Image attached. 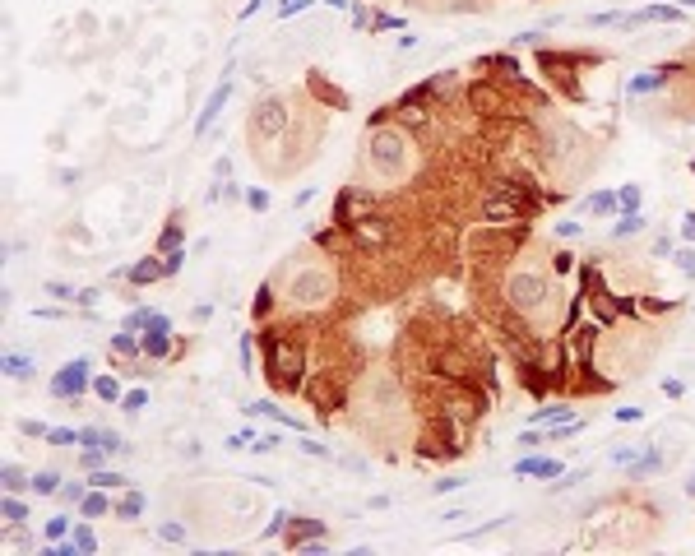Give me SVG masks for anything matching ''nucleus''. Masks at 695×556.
<instances>
[{
  "label": "nucleus",
  "instance_id": "nucleus-1",
  "mask_svg": "<svg viewBox=\"0 0 695 556\" xmlns=\"http://www.w3.org/2000/svg\"><path fill=\"white\" fill-rule=\"evenodd\" d=\"M371 167H376V176H385V181H399L403 172H408V163H413V144L399 135V130H376L371 135Z\"/></svg>",
  "mask_w": 695,
  "mask_h": 556
},
{
  "label": "nucleus",
  "instance_id": "nucleus-2",
  "mask_svg": "<svg viewBox=\"0 0 695 556\" xmlns=\"http://www.w3.org/2000/svg\"><path fill=\"white\" fill-rule=\"evenodd\" d=\"M246 130H250L255 144H274V139L288 130V102H283V98H264V102H255V107H250Z\"/></svg>",
  "mask_w": 695,
  "mask_h": 556
},
{
  "label": "nucleus",
  "instance_id": "nucleus-3",
  "mask_svg": "<svg viewBox=\"0 0 695 556\" xmlns=\"http://www.w3.org/2000/svg\"><path fill=\"white\" fill-rule=\"evenodd\" d=\"M288 297L297 306H324L334 297V274L329 269H302V274L288 283Z\"/></svg>",
  "mask_w": 695,
  "mask_h": 556
},
{
  "label": "nucleus",
  "instance_id": "nucleus-4",
  "mask_svg": "<svg viewBox=\"0 0 695 556\" xmlns=\"http://www.w3.org/2000/svg\"><path fill=\"white\" fill-rule=\"evenodd\" d=\"M506 297H510V306H515V311H538L542 302H547V278L519 269V274H510Z\"/></svg>",
  "mask_w": 695,
  "mask_h": 556
},
{
  "label": "nucleus",
  "instance_id": "nucleus-5",
  "mask_svg": "<svg viewBox=\"0 0 695 556\" xmlns=\"http://www.w3.org/2000/svg\"><path fill=\"white\" fill-rule=\"evenodd\" d=\"M84 389H89V357H75V362H65L51 376V394L56 399H79Z\"/></svg>",
  "mask_w": 695,
  "mask_h": 556
},
{
  "label": "nucleus",
  "instance_id": "nucleus-6",
  "mask_svg": "<svg viewBox=\"0 0 695 556\" xmlns=\"http://www.w3.org/2000/svg\"><path fill=\"white\" fill-rule=\"evenodd\" d=\"M269 353H274V385L278 389L302 385V353H297V348H283V343H269Z\"/></svg>",
  "mask_w": 695,
  "mask_h": 556
},
{
  "label": "nucleus",
  "instance_id": "nucleus-7",
  "mask_svg": "<svg viewBox=\"0 0 695 556\" xmlns=\"http://www.w3.org/2000/svg\"><path fill=\"white\" fill-rule=\"evenodd\" d=\"M228 98H232V65L223 70V79H218V89L209 93V102H204V111L195 116V139H204V130L214 125V116H218L223 107H228Z\"/></svg>",
  "mask_w": 695,
  "mask_h": 556
},
{
  "label": "nucleus",
  "instance_id": "nucleus-8",
  "mask_svg": "<svg viewBox=\"0 0 695 556\" xmlns=\"http://www.w3.org/2000/svg\"><path fill=\"white\" fill-rule=\"evenodd\" d=\"M515 473H519V478H542V482H547V478H561L566 468H561L556 459H542V454H528V459H519V463H515Z\"/></svg>",
  "mask_w": 695,
  "mask_h": 556
},
{
  "label": "nucleus",
  "instance_id": "nucleus-9",
  "mask_svg": "<svg viewBox=\"0 0 695 556\" xmlns=\"http://www.w3.org/2000/svg\"><path fill=\"white\" fill-rule=\"evenodd\" d=\"M125 329H139V334H149V329H172V320L163 315V311H149V306H135L130 315H125Z\"/></svg>",
  "mask_w": 695,
  "mask_h": 556
},
{
  "label": "nucleus",
  "instance_id": "nucleus-10",
  "mask_svg": "<svg viewBox=\"0 0 695 556\" xmlns=\"http://www.w3.org/2000/svg\"><path fill=\"white\" fill-rule=\"evenodd\" d=\"M144 339V357L149 362H163V357L172 353V329H149V334H139Z\"/></svg>",
  "mask_w": 695,
  "mask_h": 556
},
{
  "label": "nucleus",
  "instance_id": "nucleus-11",
  "mask_svg": "<svg viewBox=\"0 0 695 556\" xmlns=\"http://www.w3.org/2000/svg\"><path fill=\"white\" fill-rule=\"evenodd\" d=\"M144 506H149V501H144V492H135V487H130V492H121V501L111 506V515L130 524V519H139V515H144Z\"/></svg>",
  "mask_w": 695,
  "mask_h": 556
},
{
  "label": "nucleus",
  "instance_id": "nucleus-12",
  "mask_svg": "<svg viewBox=\"0 0 695 556\" xmlns=\"http://www.w3.org/2000/svg\"><path fill=\"white\" fill-rule=\"evenodd\" d=\"M125 278H130L135 288H149V283H158V278H163V260H139V264H130V269H125Z\"/></svg>",
  "mask_w": 695,
  "mask_h": 556
},
{
  "label": "nucleus",
  "instance_id": "nucleus-13",
  "mask_svg": "<svg viewBox=\"0 0 695 556\" xmlns=\"http://www.w3.org/2000/svg\"><path fill=\"white\" fill-rule=\"evenodd\" d=\"M111 506H116V501H107L102 487H89V496H84V506H79V510H84V519H98V515H111Z\"/></svg>",
  "mask_w": 695,
  "mask_h": 556
},
{
  "label": "nucleus",
  "instance_id": "nucleus-14",
  "mask_svg": "<svg viewBox=\"0 0 695 556\" xmlns=\"http://www.w3.org/2000/svg\"><path fill=\"white\" fill-rule=\"evenodd\" d=\"M111 353L116 357H139L144 353V339H139L135 329H121V334H111Z\"/></svg>",
  "mask_w": 695,
  "mask_h": 556
},
{
  "label": "nucleus",
  "instance_id": "nucleus-15",
  "mask_svg": "<svg viewBox=\"0 0 695 556\" xmlns=\"http://www.w3.org/2000/svg\"><path fill=\"white\" fill-rule=\"evenodd\" d=\"M5 376H10V380H33V376H37V367H33V357L5 353Z\"/></svg>",
  "mask_w": 695,
  "mask_h": 556
},
{
  "label": "nucleus",
  "instance_id": "nucleus-16",
  "mask_svg": "<svg viewBox=\"0 0 695 556\" xmlns=\"http://www.w3.org/2000/svg\"><path fill=\"white\" fill-rule=\"evenodd\" d=\"M0 515H5V524H28V506H24V501H19V496L15 492H5V501H0Z\"/></svg>",
  "mask_w": 695,
  "mask_h": 556
},
{
  "label": "nucleus",
  "instance_id": "nucleus-17",
  "mask_svg": "<svg viewBox=\"0 0 695 556\" xmlns=\"http://www.w3.org/2000/svg\"><path fill=\"white\" fill-rule=\"evenodd\" d=\"M524 214H528V204L515 200V195H510V200H492V204H487V218H524Z\"/></svg>",
  "mask_w": 695,
  "mask_h": 556
},
{
  "label": "nucleus",
  "instance_id": "nucleus-18",
  "mask_svg": "<svg viewBox=\"0 0 695 556\" xmlns=\"http://www.w3.org/2000/svg\"><path fill=\"white\" fill-rule=\"evenodd\" d=\"M575 408H566V403H552V408H538L533 413V427H556V422H571Z\"/></svg>",
  "mask_w": 695,
  "mask_h": 556
},
{
  "label": "nucleus",
  "instance_id": "nucleus-19",
  "mask_svg": "<svg viewBox=\"0 0 695 556\" xmlns=\"http://www.w3.org/2000/svg\"><path fill=\"white\" fill-rule=\"evenodd\" d=\"M89 487L111 492V487H130V482H125V473H116V468H93V473H89Z\"/></svg>",
  "mask_w": 695,
  "mask_h": 556
},
{
  "label": "nucleus",
  "instance_id": "nucleus-20",
  "mask_svg": "<svg viewBox=\"0 0 695 556\" xmlns=\"http://www.w3.org/2000/svg\"><path fill=\"white\" fill-rule=\"evenodd\" d=\"M635 232H645V214H640V209H635V214H621L617 223H612V237H617V241L621 237H635Z\"/></svg>",
  "mask_w": 695,
  "mask_h": 556
},
{
  "label": "nucleus",
  "instance_id": "nucleus-21",
  "mask_svg": "<svg viewBox=\"0 0 695 556\" xmlns=\"http://www.w3.org/2000/svg\"><path fill=\"white\" fill-rule=\"evenodd\" d=\"M626 468H631V478H649V473H658V468H663V459H658V450H649L645 459H631Z\"/></svg>",
  "mask_w": 695,
  "mask_h": 556
},
{
  "label": "nucleus",
  "instance_id": "nucleus-22",
  "mask_svg": "<svg viewBox=\"0 0 695 556\" xmlns=\"http://www.w3.org/2000/svg\"><path fill=\"white\" fill-rule=\"evenodd\" d=\"M56 492H61V473H51V468L33 473V496H56Z\"/></svg>",
  "mask_w": 695,
  "mask_h": 556
},
{
  "label": "nucleus",
  "instance_id": "nucleus-23",
  "mask_svg": "<svg viewBox=\"0 0 695 556\" xmlns=\"http://www.w3.org/2000/svg\"><path fill=\"white\" fill-rule=\"evenodd\" d=\"M0 482H5V492H24V487H28V473H24V468H19V463H5V473H0Z\"/></svg>",
  "mask_w": 695,
  "mask_h": 556
},
{
  "label": "nucleus",
  "instance_id": "nucleus-24",
  "mask_svg": "<svg viewBox=\"0 0 695 556\" xmlns=\"http://www.w3.org/2000/svg\"><path fill=\"white\" fill-rule=\"evenodd\" d=\"M158 250H163V255H167V250H181V223H176V218L158 232Z\"/></svg>",
  "mask_w": 695,
  "mask_h": 556
},
{
  "label": "nucleus",
  "instance_id": "nucleus-25",
  "mask_svg": "<svg viewBox=\"0 0 695 556\" xmlns=\"http://www.w3.org/2000/svg\"><path fill=\"white\" fill-rule=\"evenodd\" d=\"M621 204H617V195L612 190H598V195H589V214H617Z\"/></svg>",
  "mask_w": 695,
  "mask_h": 556
},
{
  "label": "nucleus",
  "instance_id": "nucleus-26",
  "mask_svg": "<svg viewBox=\"0 0 695 556\" xmlns=\"http://www.w3.org/2000/svg\"><path fill=\"white\" fill-rule=\"evenodd\" d=\"M93 394H98V399H111V403H121V399H125L121 385H116L111 376H98V380H93Z\"/></svg>",
  "mask_w": 695,
  "mask_h": 556
},
{
  "label": "nucleus",
  "instance_id": "nucleus-27",
  "mask_svg": "<svg viewBox=\"0 0 695 556\" xmlns=\"http://www.w3.org/2000/svg\"><path fill=\"white\" fill-rule=\"evenodd\" d=\"M315 533H324V524H315V519H302V524H297V533H288V547H302V542L315 538Z\"/></svg>",
  "mask_w": 695,
  "mask_h": 556
},
{
  "label": "nucleus",
  "instance_id": "nucleus-28",
  "mask_svg": "<svg viewBox=\"0 0 695 556\" xmlns=\"http://www.w3.org/2000/svg\"><path fill=\"white\" fill-rule=\"evenodd\" d=\"M70 528H75V524H70L65 515H56V519H46L42 533H46V542H61V538H70Z\"/></svg>",
  "mask_w": 695,
  "mask_h": 556
},
{
  "label": "nucleus",
  "instance_id": "nucleus-29",
  "mask_svg": "<svg viewBox=\"0 0 695 556\" xmlns=\"http://www.w3.org/2000/svg\"><path fill=\"white\" fill-rule=\"evenodd\" d=\"M70 538L79 542V552H98V538H93L89 524H75V528H70Z\"/></svg>",
  "mask_w": 695,
  "mask_h": 556
},
{
  "label": "nucleus",
  "instance_id": "nucleus-30",
  "mask_svg": "<svg viewBox=\"0 0 695 556\" xmlns=\"http://www.w3.org/2000/svg\"><path fill=\"white\" fill-rule=\"evenodd\" d=\"M185 269V250H167L163 255V278H176Z\"/></svg>",
  "mask_w": 695,
  "mask_h": 556
},
{
  "label": "nucleus",
  "instance_id": "nucleus-31",
  "mask_svg": "<svg viewBox=\"0 0 695 556\" xmlns=\"http://www.w3.org/2000/svg\"><path fill=\"white\" fill-rule=\"evenodd\" d=\"M617 204H621V214H635V209H640V185H621Z\"/></svg>",
  "mask_w": 695,
  "mask_h": 556
},
{
  "label": "nucleus",
  "instance_id": "nucleus-32",
  "mask_svg": "<svg viewBox=\"0 0 695 556\" xmlns=\"http://www.w3.org/2000/svg\"><path fill=\"white\" fill-rule=\"evenodd\" d=\"M121 408L125 413H144V408H149V389H130V394L121 399Z\"/></svg>",
  "mask_w": 695,
  "mask_h": 556
},
{
  "label": "nucleus",
  "instance_id": "nucleus-33",
  "mask_svg": "<svg viewBox=\"0 0 695 556\" xmlns=\"http://www.w3.org/2000/svg\"><path fill=\"white\" fill-rule=\"evenodd\" d=\"M46 441H51V445H79V432H75V427H51Z\"/></svg>",
  "mask_w": 695,
  "mask_h": 556
},
{
  "label": "nucleus",
  "instance_id": "nucleus-34",
  "mask_svg": "<svg viewBox=\"0 0 695 556\" xmlns=\"http://www.w3.org/2000/svg\"><path fill=\"white\" fill-rule=\"evenodd\" d=\"M158 538H163V542H176V547H181V542H185V528H181V524H172V519H163V524H158Z\"/></svg>",
  "mask_w": 695,
  "mask_h": 556
},
{
  "label": "nucleus",
  "instance_id": "nucleus-35",
  "mask_svg": "<svg viewBox=\"0 0 695 556\" xmlns=\"http://www.w3.org/2000/svg\"><path fill=\"white\" fill-rule=\"evenodd\" d=\"M65 506H84V496H89V482H65Z\"/></svg>",
  "mask_w": 695,
  "mask_h": 556
},
{
  "label": "nucleus",
  "instance_id": "nucleus-36",
  "mask_svg": "<svg viewBox=\"0 0 695 556\" xmlns=\"http://www.w3.org/2000/svg\"><path fill=\"white\" fill-rule=\"evenodd\" d=\"M672 260H677V269H681L686 278H695V250H691V246H681L677 255H672Z\"/></svg>",
  "mask_w": 695,
  "mask_h": 556
},
{
  "label": "nucleus",
  "instance_id": "nucleus-37",
  "mask_svg": "<svg viewBox=\"0 0 695 556\" xmlns=\"http://www.w3.org/2000/svg\"><path fill=\"white\" fill-rule=\"evenodd\" d=\"M46 297H56V302H75V288H70V283H56V278H51V283H46Z\"/></svg>",
  "mask_w": 695,
  "mask_h": 556
},
{
  "label": "nucleus",
  "instance_id": "nucleus-38",
  "mask_svg": "<svg viewBox=\"0 0 695 556\" xmlns=\"http://www.w3.org/2000/svg\"><path fill=\"white\" fill-rule=\"evenodd\" d=\"M246 204L255 209V214H264V209H269V190H260V185H250V190H246Z\"/></svg>",
  "mask_w": 695,
  "mask_h": 556
},
{
  "label": "nucleus",
  "instance_id": "nucleus-39",
  "mask_svg": "<svg viewBox=\"0 0 695 556\" xmlns=\"http://www.w3.org/2000/svg\"><path fill=\"white\" fill-rule=\"evenodd\" d=\"M589 473L584 468H575V473H561V482H552V492H566V487H575V482H584Z\"/></svg>",
  "mask_w": 695,
  "mask_h": 556
},
{
  "label": "nucleus",
  "instance_id": "nucleus-40",
  "mask_svg": "<svg viewBox=\"0 0 695 556\" xmlns=\"http://www.w3.org/2000/svg\"><path fill=\"white\" fill-rule=\"evenodd\" d=\"M311 0H278V19H288V15H302Z\"/></svg>",
  "mask_w": 695,
  "mask_h": 556
},
{
  "label": "nucleus",
  "instance_id": "nucleus-41",
  "mask_svg": "<svg viewBox=\"0 0 695 556\" xmlns=\"http://www.w3.org/2000/svg\"><path fill=\"white\" fill-rule=\"evenodd\" d=\"M283 524H293V519H288V510H278L274 519H269V528H264V538H278V533H283Z\"/></svg>",
  "mask_w": 695,
  "mask_h": 556
},
{
  "label": "nucleus",
  "instance_id": "nucleus-42",
  "mask_svg": "<svg viewBox=\"0 0 695 556\" xmlns=\"http://www.w3.org/2000/svg\"><path fill=\"white\" fill-rule=\"evenodd\" d=\"M250 362H255V339H250V334H241V367L250 371Z\"/></svg>",
  "mask_w": 695,
  "mask_h": 556
},
{
  "label": "nucleus",
  "instance_id": "nucleus-43",
  "mask_svg": "<svg viewBox=\"0 0 695 556\" xmlns=\"http://www.w3.org/2000/svg\"><path fill=\"white\" fill-rule=\"evenodd\" d=\"M75 302H79V306H89V311H93L98 302H102V293H98V288H84V293H79Z\"/></svg>",
  "mask_w": 695,
  "mask_h": 556
},
{
  "label": "nucleus",
  "instance_id": "nucleus-44",
  "mask_svg": "<svg viewBox=\"0 0 695 556\" xmlns=\"http://www.w3.org/2000/svg\"><path fill=\"white\" fill-rule=\"evenodd\" d=\"M302 450H306L311 459H329V445H320V441H302Z\"/></svg>",
  "mask_w": 695,
  "mask_h": 556
},
{
  "label": "nucleus",
  "instance_id": "nucleus-45",
  "mask_svg": "<svg viewBox=\"0 0 695 556\" xmlns=\"http://www.w3.org/2000/svg\"><path fill=\"white\" fill-rule=\"evenodd\" d=\"M658 84V75H640V79H631V93H649Z\"/></svg>",
  "mask_w": 695,
  "mask_h": 556
},
{
  "label": "nucleus",
  "instance_id": "nucleus-46",
  "mask_svg": "<svg viewBox=\"0 0 695 556\" xmlns=\"http://www.w3.org/2000/svg\"><path fill=\"white\" fill-rule=\"evenodd\" d=\"M519 445H524V450H533V445H542V432H538V427H528V432H524V436H519Z\"/></svg>",
  "mask_w": 695,
  "mask_h": 556
},
{
  "label": "nucleus",
  "instance_id": "nucleus-47",
  "mask_svg": "<svg viewBox=\"0 0 695 556\" xmlns=\"http://www.w3.org/2000/svg\"><path fill=\"white\" fill-rule=\"evenodd\" d=\"M46 432H51V427H42V422H28V417H24V436H42V441H46Z\"/></svg>",
  "mask_w": 695,
  "mask_h": 556
},
{
  "label": "nucleus",
  "instance_id": "nucleus-48",
  "mask_svg": "<svg viewBox=\"0 0 695 556\" xmlns=\"http://www.w3.org/2000/svg\"><path fill=\"white\" fill-rule=\"evenodd\" d=\"M459 487H463V478H441V482H436V492H441V496H445V492H459Z\"/></svg>",
  "mask_w": 695,
  "mask_h": 556
},
{
  "label": "nucleus",
  "instance_id": "nucleus-49",
  "mask_svg": "<svg viewBox=\"0 0 695 556\" xmlns=\"http://www.w3.org/2000/svg\"><path fill=\"white\" fill-rule=\"evenodd\" d=\"M681 237H686V241H695V209L681 218Z\"/></svg>",
  "mask_w": 695,
  "mask_h": 556
},
{
  "label": "nucleus",
  "instance_id": "nucleus-50",
  "mask_svg": "<svg viewBox=\"0 0 695 556\" xmlns=\"http://www.w3.org/2000/svg\"><path fill=\"white\" fill-rule=\"evenodd\" d=\"M612 417H617V422H640V417H645V413H640V408H617V413H612Z\"/></svg>",
  "mask_w": 695,
  "mask_h": 556
},
{
  "label": "nucleus",
  "instance_id": "nucleus-51",
  "mask_svg": "<svg viewBox=\"0 0 695 556\" xmlns=\"http://www.w3.org/2000/svg\"><path fill=\"white\" fill-rule=\"evenodd\" d=\"M663 389H667V399H681V394H686V385H681V380H663Z\"/></svg>",
  "mask_w": 695,
  "mask_h": 556
},
{
  "label": "nucleus",
  "instance_id": "nucleus-52",
  "mask_svg": "<svg viewBox=\"0 0 695 556\" xmlns=\"http://www.w3.org/2000/svg\"><path fill=\"white\" fill-rule=\"evenodd\" d=\"M556 237H580V223H556Z\"/></svg>",
  "mask_w": 695,
  "mask_h": 556
},
{
  "label": "nucleus",
  "instance_id": "nucleus-53",
  "mask_svg": "<svg viewBox=\"0 0 695 556\" xmlns=\"http://www.w3.org/2000/svg\"><path fill=\"white\" fill-rule=\"evenodd\" d=\"M654 255H672V237H658V241H654Z\"/></svg>",
  "mask_w": 695,
  "mask_h": 556
},
{
  "label": "nucleus",
  "instance_id": "nucleus-54",
  "mask_svg": "<svg viewBox=\"0 0 695 556\" xmlns=\"http://www.w3.org/2000/svg\"><path fill=\"white\" fill-rule=\"evenodd\" d=\"M631 459H635V450H626V445L612 450V463H631Z\"/></svg>",
  "mask_w": 695,
  "mask_h": 556
},
{
  "label": "nucleus",
  "instance_id": "nucleus-55",
  "mask_svg": "<svg viewBox=\"0 0 695 556\" xmlns=\"http://www.w3.org/2000/svg\"><path fill=\"white\" fill-rule=\"evenodd\" d=\"M686 496H695V473H691V478H686Z\"/></svg>",
  "mask_w": 695,
  "mask_h": 556
},
{
  "label": "nucleus",
  "instance_id": "nucleus-56",
  "mask_svg": "<svg viewBox=\"0 0 695 556\" xmlns=\"http://www.w3.org/2000/svg\"><path fill=\"white\" fill-rule=\"evenodd\" d=\"M681 5H686V10H695V0H681Z\"/></svg>",
  "mask_w": 695,
  "mask_h": 556
},
{
  "label": "nucleus",
  "instance_id": "nucleus-57",
  "mask_svg": "<svg viewBox=\"0 0 695 556\" xmlns=\"http://www.w3.org/2000/svg\"><path fill=\"white\" fill-rule=\"evenodd\" d=\"M691 172H695V158H691Z\"/></svg>",
  "mask_w": 695,
  "mask_h": 556
}]
</instances>
